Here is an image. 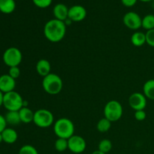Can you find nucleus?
<instances>
[{
	"mask_svg": "<svg viewBox=\"0 0 154 154\" xmlns=\"http://www.w3.org/2000/svg\"><path fill=\"white\" fill-rule=\"evenodd\" d=\"M66 34V24L64 21L57 19L50 20L44 27V35L45 38L53 43L60 42L64 38Z\"/></svg>",
	"mask_w": 154,
	"mask_h": 154,
	"instance_id": "f257e3e1",
	"label": "nucleus"
},
{
	"mask_svg": "<svg viewBox=\"0 0 154 154\" xmlns=\"http://www.w3.org/2000/svg\"><path fill=\"white\" fill-rule=\"evenodd\" d=\"M54 131L58 138L68 140L74 135L75 126L69 119L60 118L54 123Z\"/></svg>",
	"mask_w": 154,
	"mask_h": 154,
	"instance_id": "f03ea898",
	"label": "nucleus"
},
{
	"mask_svg": "<svg viewBox=\"0 0 154 154\" xmlns=\"http://www.w3.org/2000/svg\"><path fill=\"white\" fill-rule=\"evenodd\" d=\"M63 83L61 78L57 74H49L44 77L42 80V87L47 93L57 95L63 90Z\"/></svg>",
	"mask_w": 154,
	"mask_h": 154,
	"instance_id": "7ed1b4c3",
	"label": "nucleus"
},
{
	"mask_svg": "<svg viewBox=\"0 0 154 154\" xmlns=\"http://www.w3.org/2000/svg\"><path fill=\"white\" fill-rule=\"evenodd\" d=\"M23 102L20 94L14 90L5 93L3 96V106L8 111H19L23 107Z\"/></svg>",
	"mask_w": 154,
	"mask_h": 154,
	"instance_id": "20e7f679",
	"label": "nucleus"
},
{
	"mask_svg": "<svg viewBox=\"0 0 154 154\" xmlns=\"http://www.w3.org/2000/svg\"><path fill=\"white\" fill-rule=\"evenodd\" d=\"M123 109L122 105L117 100L109 101L104 108V115L112 123L117 122L122 117Z\"/></svg>",
	"mask_w": 154,
	"mask_h": 154,
	"instance_id": "39448f33",
	"label": "nucleus"
},
{
	"mask_svg": "<svg viewBox=\"0 0 154 154\" xmlns=\"http://www.w3.org/2000/svg\"><path fill=\"white\" fill-rule=\"evenodd\" d=\"M54 114L47 109H39L34 114L33 123L39 128H48L54 123Z\"/></svg>",
	"mask_w": 154,
	"mask_h": 154,
	"instance_id": "423d86ee",
	"label": "nucleus"
},
{
	"mask_svg": "<svg viewBox=\"0 0 154 154\" xmlns=\"http://www.w3.org/2000/svg\"><path fill=\"white\" fill-rule=\"evenodd\" d=\"M2 60L6 66L10 67L18 66L23 60V55L21 51L14 47L8 48L4 52Z\"/></svg>",
	"mask_w": 154,
	"mask_h": 154,
	"instance_id": "0eeeda50",
	"label": "nucleus"
},
{
	"mask_svg": "<svg viewBox=\"0 0 154 154\" xmlns=\"http://www.w3.org/2000/svg\"><path fill=\"white\" fill-rule=\"evenodd\" d=\"M123 22L127 28L137 30L142 26V18L136 12L129 11L123 16Z\"/></svg>",
	"mask_w": 154,
	"mask_h": 154,
	"instance_id": "6e6552de",
	"label": "nucleus"
},
{
	"mask_svg": "<svg viewBox=\"0 0 154 154\" xmlns=\"http://www.w3.org/2000/svg\"><path fill=\"white\" fill-rule=\"evenodd\" d=\"M87 143L80 135H72L68 139V149L74 153H81L86 150Z\"/></svg>",
	"mask_w": 154,
	"mask_h": 154,
	"instance_id": "1a4fd4ad",
	"label": "nucleus"
},
{
	"mask_svg": "<svg viewBox=\"0 0 154 154\" xmlns=\"http://www.w3.org/2000/svg\"><path fill=\"white\" fill-rule=\"evenodd\" d=\"M129 106L133 110H144L147 106V98L143 93H134L129 98Z\"/></svg>",
	"mask_w": 154,
	"mask_h": 154,
	"instance_id": "9d476101",
	"label": "nucleus"
},
{
	"mask_svg": "<svg viewBox=\"0 0 154 154\" xmlns=\"http://www.w3.org/2000/svg\"><path fill=\"white\" fill-rule=\"evenodd\" d=\"M87 17V10L80 5H75L69 8L68 18L73 22H81Z\"/></svg>",
	"mask_w": 154,
	"mask_h": 154,
	"instance_id": "9b49d317",
	"label": "nucleus"
},
{
	"mask_svg": "<svg viewBox=\"0 0 154 154\" xmlns=\"http://www.w3.org/2000/svg\"><path fill=\"white\" fill-rule=\"evenodd\" d=\"M15 87H16L15 79L12 78L8 74L0 76V91L2 92L4 94L14 91Z\"/></svg>",
	"mask_w": 154,
	"mask_h": 154,
	"instance_id": "f8f14e48",
	"label": "nucleus"
},
{
	"mask_svg": "<svg viewBox=\"0 0 154 154\" xmlns=\"http://www.w3.org/2000/svg\"><path fill=\"white\" fill-rule=\"evenodd\" d=\"M53 14L55 17V19L65 22L68 19L69 8L66 5L63 4V3H59L54 7Z\"/></svg>",
	"mask_w": 154,
	"mask_h": 154,
	"instance_id": "ddd939ff",
	"label": "nucleus"
},
{
	"mask_svg": "<svg viewBox=\"0 0 154 154\" xmlns=\"http://www.w3.org/2000/svg\"><path fill=\"white\" fill-rule=\"evenodd\" d=\"M36 71L38 74L42 77H45L51 74V66L49 61H48L45 59H42L38 61L37 64L35 66Z\"/></svg>",
	"mask_w": 154,
	"mask_h": 154,
	"instance_id": "4468645a",
	"label": "nucleus"
},
{
	"mask_svg": "<svg viewBox=\"0 0 154 154\" xmlns=\"http://www.w3.org/2000/svg\"><path fill=\"white\" fill-rule=\"evenodd\" d=\"M3 138V142L6 144H11L17 141L18 138V135L16 131L12 128H6L2 132Z\"/></svg>",
	"mask_w": 154,
	"mask_h": 154,
	"instance_id": "2eb2a0df",
	"label": "nucleus"
},
{
	"mask_svg": "<svg viewBox=\"0 0 154 154\" xmlns=\"http://www.w3.org/2000/svg\"><path fill=\"white\" fill-rule=\"evenodd\" d=\"M16 2L14 0H0V11L5 14H9L14 11Z\"/></svg>",
	"mask_w": 154,
	"mask_h": 154,
	"instance_id": "dca6fc26",
	"label": "nucleus"
},
{
	"mask_svg": "<svg viewBox=\"0 0 154 154\" xmlns=\"http://www.w3.org/2000/svg\"><path fill=\"white\" fill-rule=\"evenodd\" d=\"M34 114L31 109L28 107H23L19 111L21 123H29L31 122H33L34 119Z\"/></svg>",
	"mask_w": 154,
	"mask_h": 154,
	"instance_id": "f3484780",
	"label": "nucleus"
},
{
	"mask_svg": "<svg viewBox=\"0 0 154 154\" xmlns=\"http://www.w3.org/2000/svg\"><path fill=\"white\" fill-rule=\"evenodd\" d=\"M143 91L146 98L150 100H154V79L148 80L144 83L143 86Z\"/></svg>",
	"mask_w": 154,
	"mask_h": 154,
	"instance_id": "a211bd4d",
	"label": "nucleus"
},
{
	"mask_svg": "<svg viewBox=\"0 0 154 154\" xmlns=\"http://www.w3.org/2000/svg\"><path fill=\"white\" fill-rule=\"evenodd\" d=\"M7 124L18 125L21 123L19 111H8L5 116Z\"/></svg>",
	"mask_w": 154,
	"mask_h": 154,
	"instance_id": "6ab92c4d",
	"label": "nucleus"
},
{
	"mask_svg": "<svg viewBox=\"0 0 154 154\" xmlns=\"http://www.w3.org/2000/svg\"><path fill=\"white\" fill-rule=\"evenodd\" d=\"M131 42L135 47H141L146 43V35L141 32H135L131 37Z\"/></svg>",
	"mask_w": 154,
	"mask_h": 154,
	"instance_id": "aec40b11",
	"label": "nucleus"
},
{
	"mask_svg": "<svg viewBox=\"0 0 154 154\" xmlns=\"http://www.w3.org/2000/svg\"><path fill=\"white\" fill-rule=\"evenodd\" d=\"M111 122L110 120H108V119L105 118V117H104V118L99 120V122L97 123V126H96V128H97V130L99 132L104 133V132H108L111 129Z\"/></svg>",
	"mask_w": 154,
	"mask_h": 154,
	"instance_id": "412c9836",
	"label": "nucleus"
},
{
	"mask_svg": "<svg viewBox=\"0 0 154 154\" xmlns=\"http://www.w3.org/2000/svg\"><path fill=\"white\" fill-rule=\"evenodd\" d=\"M144 29H147V31L154 29V15L153 14H147L142 18V26Z\"/></svg>",
	"mask_w": 154,
	"mask_h": 154,
	"instance_id": "4be33fe9",
	"label": "nucleus"
},
{
	"mask_svg": "<svg viewBox=\"0 0 154 154\" xmlns=\"http://www.w3.org/2000/svg\"><path fill=\"white\" fill-rule=\"evenodd\" d=\"M98 150L103 153H107L110 152L112 149V142L108 139H103L99 142L98 146Z\"/></svg>",
	"mask_w": 154,
	"mask_h": 154,
	"instance_id": "5701e85b",
	"label": "nucleus"
},
{
	"mask_svg": "<svg viewBox=\"0 0 154 154\" xmlns=\"http://www.w3.org/2000/svg\"><path fill=\"white\" fill-rule=\"evenodd\" d=\"M54 147L58 152H64L68 149V140L58 138L55 141Z\"/></svg>",
	"mask_w": 154,
	"mask_h": 154,
	"instance_id": "b1692460",
	"label": "nucleus"
},
{
	"mask_svg": "<svg viewBox=\"0 0 154 154\" xmlns=\"http://www.w3.org/2000/svg\"><path fill=\"white\" fill-rule=\"evenodd\" d=\"M18 154H38V152L33 146L26 144L20 147Z\"/></svg>",
	"mask_w": 154,
	"mask_h": 154,
	"instance_id": "393cba45",
	"label": "nucleus"
},
{
	"mask_svg": "<svg viewBox=\"0 0 154 154\" xmlns=\"http://www.w3.org/2000/svg\"><path fill=\"white\" fill-rule=\"evenodd\" d=\"M53 0H32V2L35 6L40 8H46L49 7Z\"/></svg>",
	"mask_w": 154,
	"mask_h": 154,
	"instance_id": "a878e982",
	"label": "nucleus"
},
{
	"mask_svg": "<svg viewBox=\"0 0 154 154\" xmlns=\"http://www.w3.org/2000/svg\"><path fill=\"white\" fill-rule=\"evenodd\" d=\"M146 43L150 47L154 48V29L147 31L145 33Z\"/></svg>",
	"mask_w": 154,
	"mask_h": 154,
	"instance_id": "bb28decb",
	"label": "nucleus"
},
{
	"mask_svg": "<svg viewBox=\"0 0 154 154\" xmlns=\"http://www.w3.org/2000/svg\"><path fill=\"white\" fill-rule=\"evenodd\" d=\"M8 75L11 77L12 78L16 80L20 75V70L18 66H14V67L9 68Z\"/></svg>",
	"mask_w": 154,
	"mask_h": 154,
	"instance_id": "cd10ccee",
	"label": "nucleus"
},
{
	"mask_svg": "<svg viewBox=\"0 0 154 154\" xmlns=\"http://www.w3.org/2000/svg\"><path fill=\"white\" fill-rule=\"evenodd\" d=\"M147 117V114L144 110H140V111H136L135 112V118L138 121H143Z\"/></svg>",
	"mask_w": 154,
	"mask_h": 154,
	"instance_id": "c85d7f7f",
	"label": "nucleus"
},
{
	"mask_svg": "<svg viewBox=\"0 0 154 154\" xmlns=\"http://www.w3.org/2000/svg\"><path fill=\"white\" fill-rule=\"evenodd\" d=\"M6 126H7V122L4 116L0 114V133H2L7 128Z\"/></svg>",
	"mask_w": 154,
	"mask_h": 154,
	"instance_id": "c756f323",
	"label": "nucleus"
},
{
	"mask_svg": "<svg viewBox=\"0 0 154 154\" xmlns=\"http://www.w3.org/2000/svg\"><path fill=\"white\" fill-rule=\"evenodd\" d=\"M138 1V0H121V2L126 7L130 8L135 5Z\"/></svg>",
	"mask_w": 154,
	"mask_h": 154,
	"instance_id": "7c9ffc66",
	"label": "nucleus"
},
{
	"mask_svg": "<svg viewBox=\"0 0 154 154\" xmlns=\"http://www.w3.org/2000/svg\"><path fill=\"white\" fill-rule=\"evenodd\" d=\"M3 96H4V93L0 91V107L3 105Z\"/></svg>",
	"mask_w": 154,
	"mask_h": 154,
	"instance_id": "2f4dec72",
	"label": "nucleus"
},
{
	"mask_svg": "<svg viewBox=\"0 0 154 154\" xmlns=\"http://www.w3.org/2000/svg\"><path fill=\"white\" fill-rule=\"evenodd\" d=\"M91 154H106V153H103V152H102V151H100V150H95V151H93Z\"/></svg>",
	"mask_w": 154,
	"mask_h": 154,
	"instance_id": "473e14b6",
	"label": "nucleus"
},
{
	"mask_svg": "<svg viewBox=\"0 0 154 154\" xmlns=\"http://www.w3.org/2000/svg\"><path fill=\"white\" fill-rule=\"evenodd\" d=\"M139 1L143 2H152L153 0H139Z\"/></svg>",
	"mask_w": 154,
	"mask_h": 154,
	"instance_id": "72a5a7b5",
	"label": "nucleus"
},
{
	"mask_svg": "<svg viewBox=\"0 0 154 154\" xmlns=\"http://www.w3.org/2000/svg\"><path fill=\"white\" fill-rule=\"evenodd\" d=\"M3 142V138H2V133H0V143Z\"/></svg>",
	"mask_w": 154,
	"mask_h": 154,
	"instance_id": "f704fd0d",
	"label": "nucleus"
},
{
	"mask_svg": "<svg viewBox=\"0 0 154 154\" xmlns=\"http://www.w3.org/2000/svg\"><path fill=\"white\" fill-rule=\"evenodd\" d=\"M151 2H152V8H153L154 9V0H153Z\"/></svg>",
	"mask_w": 154,
	"mask_h": 154,
	"instance_id": "c9c22d12",
	"label": "nucleus"
}]
</instances>
